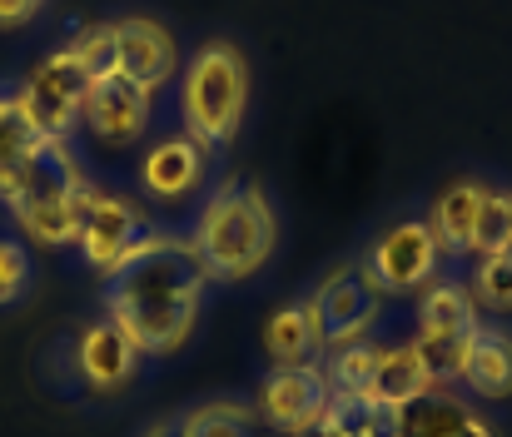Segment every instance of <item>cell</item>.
I'll return each mask as SVG.
<instances>
[{
	"instance_id": "1",
	"label": "cell",
	"mask_w": 512,
	"mask_h": 437,
	"mask_svg": "<svg viewBox=\"0 0 512 437\" xmlns=\"http://www.w3.org/2000/svg\"><path fill=\"white\" fill-rule=\"evenodd\" d=\"M209 269L194 239L155 234L140 254H130L105 289V318L125 328V338L145 358H165L189 343L199 303H204Z\"/></svg>"
},
{
	"instance_id": "2",
	"label": "cell",
	"mask_w": 512,
	"mask_h": 437,
	"mask_svg": "<svg viewBox=\"0 0 512 437\" xmlns=\"http://www.w3.org/2000/svg\"><path fill=\"white\" fill-rule=\"evenodd\" d=\"M279 244V219L259 184H224L214 199H204L194 224V249L219 284L254 279Z\"/></svg>"
},
{
	"instance_id": "3",
	"label": "cell",
	"mask_w": 512,
	"mask_h": 437,
	"mask_svg": "<svg viewBox=\"0 0 512 437\" xmlns=\"http://www.w3.org/2000/svg\"><path fill=\"white\" fill-rule=\"evenodd\" d=\"M249 110V65L234 45L214 40L204 45L179 80V115L194 145H204L209 154L219 145H229L244 125Z\"/></svg>"
},
{
	"instance_id": "4",
	"label": "cell",
	"mask_w": 512,
	"mask_h": 437,
	"mask_svg": "<svg viewBox=\"0 0 512 437\" xmlns=\"http://www.w3.org/2000/svg\"><path fill=\"white\" fill-rule=\"evenodd\" d=\"M383 298L388 293L378 289V279H373L368 264H339L319 289L299 303L304 318H309V333H314L319 358L334 353V348L358 343V338H368L373 323H378V313H383Z\"/></svg>"
},
{
	"instance_id": "5",
	"label": "cell",
	"mask_w": 512,
	"mask_h": 437,
	"mask_svg": "<svg viewBox=\"0 0 512 437\" xmlns=\"http://www.w3.org/2000/svg\"><path fill=\"white\" fill-rule=\"evenodd\" d=\"M329 403H334V388H329L324 368L304 363V368H269V378L259 383V408L254 413L264 418L269 433L294 437L319 428Z\"/></svg>"
},
{
	"instance_id": "6",
	"label": "cell",
	"mask_w": 512,
	"mask_h": 437,
	"mask_svg": "<svg viewBox=\"0 0 512 437\" xmlns=\"http://www.w3.org/2000/svg\"><path fill=\"white\" fill-rule=\"evenodd\" d=\"M160 229L145 219V209H135L130 199H120V194H95V209H90V219H85V229H80V254H85V264L95 269V274H115L130 254H140L150 239H155Z\"/></svg>"
},
{
	"instance_id": "7",
	"label": "cell",
	"mask_w": 512,
	"mask_h": 437,
	"mask_svg": "<svg viewBox=\"0 0 512 437\" xmlns=\"http://www.w3.org/2000/svg\"><path fill=\"white\" fill-rule=\"evenodd\" d=\"M438 239H433V229L423 224V219H403V224H393V229H383V239L368 249V269H373V279H378V289L383 293H418L433 284V274H438Z\"/></svg>"
},
{
	"instance_id": "8",
	"label": "cell",
	"mask_w": 512,
	"mask_h": 437,
	"mask_svg": "<svg viewBox=\"0 0 512 437\" xmlns=\"http://www.w3.org/2000/svg\"><path fill=\"white\" fill-rule=\"evenodd\" d=\"M150 105H155V95H150L140 80H130L125 70H115V75H105V80H95V85L85 90L80 115H85L90 135H100L105 145H130V140L145 135Z\"/></svg>"
},
{
	"instance_id": "9",
	"label": "cell",
	"mask_w": 512,
	"mask_h": 437,
	"mask_svg": "<svg viewBox=\"0 0 512 437\" xmlns=\"http://www.w3.org/2000/svg\"><path fill=\"white\" fill-rule=\"evenodd\" d=\"M80 184H85V174H80L75 154L65 149V140H35L30 154H25V164H20V174H15V184H10V194L0 204L10 214H25L35 204H50V199L75 194Z\"/></svg>"
},
{
	"instance_id": "10",
	"label": "cell",
	"mask_w": 512,
	"mask_h": 437,
	"mask_svg": "<svg viewBox=\"0 0 512 437\" xmlns=\"http://www.w3.org/2000/svg\"><path fill=\"white\" fill-rule=\"evenodd\" d=\"M115 45H120V70L130 80H140L150 95L165 90L179 70V50H174V35L150 20V15H125L115 20Z\"/></svg>"
},
{
	"instance_id": "11",
	"label": "cell",
	"mask_w": 512,
	"mask_h": 437,
	"mask_svg": "<svg viewBox=\"0 0 512 437\" xmlns=\"http://www.w3.org/2000/svg\"><path fill=\"white\" fill-rule=\"evenodd\" d=\"M140 358H145V353L125 338V328H120L115 318H95V323L80 333V343H75V368H80V378H85L95 393L125 388V383L135 378Z\"/></svg>"
},
{
	"instance_id": "12",
	"label": "cell",
	"mask_w": 512,
	"mask_h": 437,
	"mask_svg": "<svg viewBox=\"0 0 512 437\" xmlns=\"http://www.w3.org/2000/svg\"><path fill=\"white\" fill-rule=\"evenodd\" d=\"M204 164H209V149L194 145L189 135L160 140V145L145 154V164H140V184H145V194L160 199V204H184V199L199 189Z\"/></svg>"
},
{
	"instance_id": "13",
	"label": "cell",
	"mask_w": 512,
	"mask_h": 437,
	"mask_svg": "<svg viewBox=\"0 0 512 437\" xmlns=\"http://www.w3.org/2000/svg\"><path fill=\"white\" fill-rule=\"evenodd\" d=\"M493 184L483 179H453L438 199H433V239H438V254H473V234H478V214H483V199H488Z\"/></svg>"
},
{
	"instance_id": "14",
	"label": "cell",
	"mask_w": 512,
	"mask_h": 437,
	"mask_svg": "<svg viewBox=\"0 0 512 437\" xmlns=\"http://www.w3.org/2000/svg\"><path fill=\"white\" fill-rule=\"evenodd\" d=\"M403 437H498V433L473 403L453 398L448 388H433L428 398L403 408Z\"/></svg>"
},
{
	"instance_id": "15",
	"label": "cell",
	"mask_w": 512,
	"mask_h": 437,
	"mask_svg": "<svg viewBox=\"0 0 512 437\" xmlns=\"http://www.w3.org/2000/svg\"><path fill=\"white\" fill-rule=\"evenodd\" d=\"M458 383H463L473 398H488V403L512 398V333L508 328H483V323H478Z\"/></svg>"
},
{
	"instance_id": "16",
	"label": "cell",
	"mask_w": 512,
	"mask_h": 437,
	"mask_svg": "<svg viewBox=\"0 0 512 437\" xmlns=\"http://www.w3.org/2000/svg\"><path fill=\"white\" fill-rule=\"evenodd\" d=\"M90 209H95V189L80 184L75 194L50 199V204H35V209H25V214H15V219H20V229H25L35 244L60 249V244H80V229H85Z\"/></svg>"
},
{
	"instance_id": "17",
	"label": "cell",
	"mask_w": 512,
	"mask_h": 437,
	"mask_svg": "<svg viewBox=\"0 0 512 437\" xmlns=\"http://www.w3.org/2000/svg\"><path fill=\"white\" fill-rule=\"evenodd\" d=\"M433 388H438V383H433L428 363L418 358V348H413V343H393V348H383V353H378V373H373L368 398L408 408V403L428 398Z\"/></svg>"
},
{
	"instance_id": "18",
	"label": "cell",
	"mask_w": 512,
	"mask_h": 437,
	"mask_svg": "<svg viewBox=\"0 0 512 437\" xmlns=\"http://www.w3.org/2000/svg\"><path fill=\"white\" fill-rule=\"evenodd\" d=\"M478 328V298L458 279H433L418 289V333H473Z\"/></svg>"
},
{
	"instance_id": "19",
	"label": "cell",
	"mask_w": 512,
	"mask_h": 437,
	"mask_svg": "<svg viewBox=\"0 0 512 437\" xmlns=\"http://www.w3.org/2000/svg\"><path fill=\"white\" fill-rule=\"evenodd\" d=\"M15 110L40 140H65L75 130V120H80V105L70 95H60L55 85H45L40 75L25 80V90L15 95Z\"/></svg>"
},
{
	"instance_id": "20",
	"label": "cell",
	"mask_w": 512,
	"mask_h": 437,
	"mask_svg": "<svg viewBox=\"0 0 512 437\" xmlns=\"http://www.w3.org/2000/svg\"><path fill=\"white\" fill-rule=\"evenodd\" d=\"M264 358H269V368H304V363L319 358L309 318H304L299 303H284V308L269 313V323H264Z\"/></svg>"
},
{
	"instance_id": "21",
	"label": "cell",
	"mask_w": 512,
	"mask_h": 437,
	"mask_svg": "<svg viewBox=\"0 0 512 437\" xmlns=\"http://www.w3.org/2000/svg\"><path fill=\"white\" fill-rule=\"evenodd\" d=\"M179 423L189 437H264V418L249 403H199Z\"/></svg>"
},
{
	"instance_id": "22",
	"label": "cell",
	"mask_w": 512,
	"mask_h": 437,
	"mask_svg": "<svg viewBox=\"0 0 512 437\" xmlns=\"http://www.w3.org/2000/svg\"><path fill=\"white\" fill-rule=\"evenodd\" d=\"M378 353H383V348L368 343V338L324 353V378H329V388H334V393H368V388H373V373H378Z\"/></svg>"
},
{
	"instance_id": "23",
	"label": "cell",
	"mask_w": 512,
	"mask_h": 437,
	"mask_svg": "<svg viewBox=\"0 0 512 437\" xmlns=\"http://www.w3.org/2000/svg\"><path fill=\"white\" fill-rule=\"evenodd\" d=\"M473 333H478V328H473ZM473 333H418V338H413V348H418V358L428 363V373H433L438 388H448V383L463 378Z\"/></svg>"
},
{
	"instance_id": "24",
	"label": "cell",
	"mask_w": 512,
	"mask_h": 437,
	"mask_svg": "<svg viewBox=\"0 0 512 437\" xmlns=\"http://www.w3.org/2000/svg\"><path fill=\"white\" fill-rule=\"evenodd\" d=\"M35 140H40V135L20 120L15 100L0 95V199L10 194V184H15V174H20V164H25V154H30Z\"/></svg>"
},
{
	"instance_id": "25",
	"label": "cell",
	"mask_w": 512,
	"mask_h": 437,
	"mask_svg": "<svg viewBox=\"0 0 512 437\" xmlns=\"http://www.w3.org/2000/svg\"><path fill=\"white\" fill-rule=\"evenodd\" d=\"M503 249H512V189H488L478 234H473V254H503Z\"/></svg>"
},
{
	"instance_id": "26",
	"label": "cell",
	"mask_w": 512,
	"mask_h": 437,
	"mask_svg": "<svg viewBox=\"0 0 512 437\" xmlns=\"http://www.w3.org/2000/svg\"><path fill=\"white\" fill-rule=\"evenodd\" d=\"M468 289H473V298H478L483 308L508 313L512 308V249H503V254H483L478 269H473V279H468Z\"/></svg>"
},
{
	"instance_id": "27",
	"label": "cell",
	"mask_w": 512,
	"mask_h": 437,
	"mask_svg": "<svg viewBox=\"0 0 512 437\" xmlns=\"http://www.w3.org/2000/svg\"><path fill=\"white\" fill-rule=\"evenodd\" d=\"M70 50H75V60L85 65L90 85L120 70V45H115V25H85V30L75 35V45H70Z\"/></svg>"
},
{
	"instance_id": "28",
	"label": "cell",
	"mask_w": 512,
	"mask_h": 437,
	"mask_svg": "<svg viewBox=\"0 0 512 437\" xmlns=\"http://www.w3.org/2000/svg\"><path fill=\"white\" fill-rule=\"evenodd\" d=\"M30 75H40L45 85H55L60 95H70L75 105H85V90H90V75H85V65L75 60V50L65 45V50H55V55H45Z\"/></svg>"
},
{
	"instance_id": "29",
	"label": "cell",
	"mask_w": 512,
	"mask_h": 437,
	"mask_svg": "<svg viewBox=\"0 0 512 437\" xmlns=\"http://www.w3.org/2000/svg\"><path fill=\"white\" fill-rule=\"evenodd\" d=\"M368 413H373L368 393H334V403H329L319 428H329L334 437H368Z\"/></svg>"
},
{
	"instance_id": "30",
	"label": "cell",
	"mask_w": 512,
	"mask_h": 437,
	"mask_svg": "<svg viewBox=\"0 0 512 437\" xmlns=\"http://www.w3.org/2000/svg\"><path fill=\"white\" fill-rule=\"evenodd\" d=\"M30 289V254L15 239H0V308L20 303Z\"/></svg>"
},
{
	"instance_id": "31",
	"label": "cell",
	"mask_w": 512,
	"mask_h": 437,
	"mask_svg": "<svg viewBox=\"0 0 512 437\" xmlns=\"http://www.w3.org/2000/svg\"><path fill=\"white\" fill-rule=\"evenodd\" d=\"M368 437H403V408H398V403H378V398H373Z\"/></svg>"
},
{
	"instance_id": "32",
	"label": "cell",
	"mask_w": 512,
	"mask_h": 437,
	"mask_svg": "<svg viewBox=\"0 0 512 437\" xmlns=\"http://www.w3.org/2000/svg\"><path fill=\"white\" fill-rule=\"evenodd\" d=\"M35 10H40V0H0V25L15 30V25H25Z\"/></svg>"
},
{
	"instance_id": "33",
	"label": "cell",
	"mask_w": 512,
	"mask_h": 437,
	"mask_svg": "<svg viewBox=\"0 0 512 437\" xmlns=\"http://www.w3.org/2000/svg\"><path fill=\"white\" fill-rule=\"evenodd\" d=\"M145 437H189V433H184V423H179V418H160L155 428H145Z\"/></svg>"
},
{
	"instance_id": "34",
	"label": "cell",
	"mask_w": 512,
	"mask_h": 437,
	"mask_svg": "<svg viewBox=\"0 0 512 437\" xmlns=\"http://www.w3.org/2000/svg\"><path fill=\"white\" fill-rule=\"evenodd\" d=\"M294 437H334L329 428H309V433H294Z\"/></svg>"
}]
</instances>
